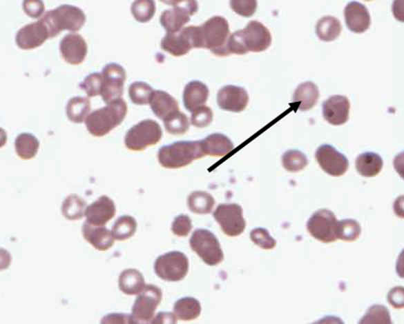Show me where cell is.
Returning a JSON list of instances; mask_svg holds the SVG:
<instances>
[{"label": "cell", "instance_id": "b9f144b4", "mask_svg": "<svg viewBox=\"0 0 404 324\" xmlns=\"http://www.w3.org/2000/svg\"><path fill=\"white\" fill-rule=\"evenodd\" d=\"M102 83H104V77L102 73H92L88 75L83 83H81L79 88H81L85 93L87 94L88 97H95V96L100 95L102 92Z\"/></svg>", "mask_w": 404, "mask_h": 324}, {"label": "cell", "instance_id": "f1b7e54d", "mask_svg": "<svg viewBox=\"0 0 404 324\" xmlns=\"http://www.w3.org/2000/svg\"><path fill=\"white\" fill-rule=\"evenodd\" d=\"M173 313L180 321H195L202 313V305H200V301L191 298V296L180 298L173 306Z\"/></svg>", "mask_w": 404, "mask_h": 324}, {"label": "cell", "instance_id": "2e32d148", "mask_svg": "<svg viewBox=\"0 0 404 324\" xmlns=\"http://www.w3.org/2000/svg\"><path fill=\"white\" fill-rule=\"evenodd\" d=\"M242 34L249 52L260 53L267 51L271 45V33L258 21H251L246 28L242 29Z\"/></svg>", "mask_w": 404, "mask_h": 324}, {"label": "cell", "instance_id": "ac0fdd59", "mask_svg": "<svg viewBox=\"0 0 404 324\" xmlns=\"http://www.w3.org/2000/svg\"><path fill=\"white\" fill-rule=\"evenodd\" d=\"M60 53L68 64H81L87 56V43L81 35L69 33L60 41Z\"/></svg>", "mask_w": 404, "mask_h": 324}, {"label": "cell", "instance_id": "6f0895ef", "mask_svg": "<svg viewBox=\"0 0 404 324\" xmlns=\"http://www.w3.org/2000/svg\"><path fill=\"white\" fill-rule=\"evenodd\" d=\"M365 1H372V0H365Z\"/></svg>", "mask_w": 404, "mask_h": 324}, {"label": "cell", "instance_id": "8992f818", "mask_svg": "<svg viewBox=\"0 0 404 324\" xmlns=\"http://www.w3.org/2000/svg\"><path fill=\"white\" fill-rule=\"evenodd\" d=\"M190 247L207 265H218L224 259L219 240L209 230L198 229L192 234Z\"/></svg>", "mask_w": 404, "mask_h": 324}, {"label": "cell", "instance_id": "484cf974", "mask_svg": "<svg viewBox=\"0 0 404 324\" xmlns=\"http://www.w3.org/2000/svg\"><path fill=\"white\" fill-rule=\"evenodd\" d=\"M150 105L155 116L161 120H164L169 114L180 110L175 98L164 91H154L151 97Z\"/></svg>", "mask_w": 404, "mask_h": 324}, {"label": "cell", "instance_id": "681fc988", "mask_svg": "<svg viewBox=\"0 0 404 324\" xmlns=\"http://www.w3.org/2000/svg\"><path fill=\"white\" fill-rule=\"evenodd\" d=\"M388 302L393 308L404 309V287L396 286L388 294Z\"/></svg>", "mask_w": 404, "mask_h": 324}, {"label": "cell", "instance_id": "f5cc1de1", "mask_svg": "<svg viewBox=\"0 0 404 324\" xmlns=\"http://www.w3.org/2000/svg\"><path fill=\"white\" fill-rule=\"evenodd\" d=\"M151 323H171L175 324L177 323V318H175V315L173 313L169 312H160L152 321Z\"/></svg>", "mask_w": 404, "mask_h": 324}, {"label": "cell", "instance_id": "52a82bcc", "mask_svg": "<svg viewBox=\"0 0 404 324\" xmlns=\"http://www.w3.org/2000/svg\"><path fill=\"white\" fill-rule=\"evenodd\" d=\"M162 129L153 120H144L129 129L125 136V145L133 152H142L155 145L162 138Z\"/></svg>", "mask_w": 404, "mask_h": 324}, {"label": "cell", "instance_id": "6da1fadb", "mask_svg": "<svg viewBox=\"0 0 404 324\" xmlns=\"http://www.w3.org/2000/svg\"><path fill=\"white\" fill-rule=\"evenodd\" d=\"M127 103L124 100H116L110 102L106 108H99L91 112L86 119V127L91 135L95 137H104L112 130L122 124L126 118Z\"/></svg>", "mask_w": 404, "mask_h": 324}, {"label": "cell", "instance_id": "11a10c76", "mask_svg": "<svg viewBox=\"0 0 404 324\" xmlns=\"http://www.w3.org/2000/svg\"><path fill=\"white\" fill-rule=\"evenodd\" d=\"M393 209H394L395 214L397 216L401 217V219H404V194L403 196H399L395 200Z\"/></svg>", "mask_w": 404, "mask_h": 324}, {"label": "cell", "instance_id": "74e56055", "mask_svg": "<svg viewBox=\"0 0 404 324\" xmlns=\"http://www.w3.org/2000/svg\"><path fill=\"white\" fill-rule=\"evenodd\" d=\"M360 234H361V225L355 219H343L337 223V239L353 242L359 238Z\"/></svg>", "mask_w": 404, "mask_h": 324}, {"label": "cell", "instance_id": "f35d334b", "mask_svg": "<svg viewBox=\"0 0 404 324\" xmlns=\"http://www.w3.org/2000/svg\"><path fill=\"white\" fill-rule=\"evenodd\" d=\"M156 12L154 0H135L131 6V14L140 23H148L152 20Z\"/></svg>", "mask_w": 404, "mask_h": 324}, {"label": "cell", "instance_id": "cb8c5ba5", "mask_svg": "<svg viewBox=\"0 0 404 324\" xmlns=\"http://www.w3.org/2000/svg\"><path fill=\"white\" fill-rule=\"evenodd\" d=\"M200 141L205 156L223 158L234 150L233 142L224 134H211Z\"/></svg>", "mask_w": 404, "mask_h": 324}, {"label": "cell", "instance_id": "4dcf8cb0", "mask_svg": "<svg viewBox=\"0 0 404 324\" xmlns=\"http://www.w3.org/2000/svg\"><path fill=\"white\" fill-rule=\"evenodd\" d=\"M39 141L32 134L22 133L15 140V150L19 158L31 160L39 152Z\"/></svg>", "mask_w": 404, "mask_h": 324}, {"label": "cell", "instance_id": "c3c4849f", "mask_svg": "<svg viewBox=\"0 0 404 324\" xmlns=\"http://www.w3.org/2000/svg\"><path fill=\"white\" fill-rule=\"evenodd\" d=\"M23 10L30 18L39 19L45 12V3L43 0H24Z\"/></svg>", "mask_w": 404, "mask_h": 324}, {"label": "cell", "instance_id": "9a60e30c", "mask_svg": "<svg viewBox=\"0 0 404 324\" xmlns=\"http://www.w3.org/2000/svg\"><path fill=\"white\" fill-rule=\"evenodd\" d=\"M217 101L221 110L226 112H242L248 106L249 94L244 88L225 85L218 92Z\"/></svg>", "mask_w": 404, "mask_h": 324}, {"label": "cell", "instance_id": "e575fe53", "mask_svg": "<svg viewBox=\"0 0 404 324\" xmlns=\"http://www.w3.org/2000/svg\"><path fill=\"white\" fill-rule=\"evenodd\" d=\"M137 223L135 217L124 215L119 217L113 225L112 233L117 241H125L135 236Z\"/></svg>", "mask_w": 404, "mask_h": 324}, {"label": "cell", "instance_id": "db71d44e", "mask_svg": "<svg viewBox=\"0 0 404 324\" xmlns=\"http://www.w3.org/2000/svg\"><path fill=\"white\" fill-rule=\"evenodd\" d=\"M393 165H394L395 171L398 173L399 176L404 179V152L395 156Z\"/></svg>", "mask_w": 404, "mask_h": 324}, {"label": "cell", "instance_id": "4316f807", "mask_svg": "<svg viewBox=\"0 0 404 324\" xmlns=\"http://www.w3.org/2000/svg\"><path fill=\"white\" fill-rule=\"evenodd\" d=\"M384 166V161L376 152H364L356 160V169L363 177H374L380 174Z\"/></svg>", "mask_w": 404, "mask_h": 324}, {"label": "cell", "instance_id": "4fadbf2b", "mask_svg": "<svg viewBox=\"0 0 404 324\" xmlns=\"http://www.w3.org/2000/svg\"><path fill=\"white\" fill-rule=\"evenodd\" d=\"M316 160L322 169L331 176H343L349 169L347 156L329 144L320 146L316 152Z\"/></svg>", "mask_w": 404, "mask_h": 324}, {"label": "cell", "instance_id": "ee69618b", "mask_svg": "<svg viewBox=\"0 0 404 324\" xmlns=\"http://www.w3.org/2000/svg\"><path fill=\"white\" fill-rule=\"evenodd\" d=\"M257 0H230V8L238 16L250 18L257 10Z\"/></svg>", "mask_w": 404, "mask_h": 324}, {"label": "cell", "instance_id": "3957f363", "mask_svg": "<svg viewBox=\"0 0 404 324\" xmlns=\"http://www.w3.org/2000/svg\"><path fill=\"white\" fill-rule=\"evenodd\" d=\"M50 31V39L59 35L62 31L77 32L85 25L86 14L79 8L69 4L58 6L50 10L41 19Z\"/></svg>", "mask_w": 404, "mask_h": 324}, {"label": "cell", "instance_id": "83f0119b", "mask_svg": "<svg viewBox=\"0 0 404 324\" xmlns=\"http://www.w3.org/2000/svg\"><path fill=\"white\" fill-rule=\"evenodd\" d=\"M144 275L138 270L127 269L119 277V288L127 296H136L144 290Z\"/></svg>", "mask_w": 404, "mask_h": 324}, {"label": "cell", "instance_id": "5bb4252c", "mask_svg": "<svg viewBox=\"0 0 404 324\" xmlns=\"http://www.w3.org/2000/svg\"><path fill=\"white\" fill-rule=\"evenodd\" d=\"M50 39L47 25L41 20L22 27L16 35V43L21 50L29 51L41 47Z\"/></svg>", "mask_w": 404, "mask_h": 324}, {"label": "cell", "instance_id": "ffe728a7", "mask_svg": "<svg viewBox=\"0 0 404 324\" xmlns=\"http://www.w3.org/2000/svg\"><path fill=\"white\" fill-rule=\"evenodd\" d=\"M345 20L347 28L352 32L364 33L369 29L372 19L367 8L357 1H352L345 6Z\"/></svg>", "mask_w": 404, "mask_h": 324}, {"label": "cell", "instance_id": "8fae6325", "mask_svg": "<svg viewBox=\"0 0 404 324\" xmlns=\"http://www.w3.org/2000/svg\"><path fill=\"white\" fill-rule=\"evenodd\" d=\"M337 221L336 214L328 209L316 211L307 221V231L315 239L323 243L336 241Z\"/></svg>", "mask_w": 404, "mask_h": 324}, {"label": "cell", "instance_id": "7402d4cb", "mask_svg": "<svg viewBox=\"0 0 404 324\" xmlns=\"http://www.w3.org/2000/svg\"><path fill=\"white\" fill-rule=\"evenodd\" d=\"M320 98L319 88L313 81L300 83L295 90L293 103L300 112H307L315 108Z\"/></svg>", "mask_w": 404, "mask_h": 324}, {"label": "cell", "instance_id": "9f6ffc18", "mask_svg": "<svg viewBox=\"0 0 404 324\" xmlns=\"http://www.w3.org/2000/svg\"><path fill=\"white\" fill-rule=\"evenodd\" d=\"M396 273L399 277L404 279V250L399 254L398 259H397Z\"/></svg>", "mask_w": 404, "mask_h": 324}, {"label": "cell", "instance_id": "30bf717a", "mask_svg": "<svg viewBox=\"0 0 404 324\" xmlns=\"http://www.w3.org/2000/svg\"><path fill=\"white\" fill-rule=\"evenodd\" d=\"M162 290L158 286L148 284L138 294L133 307V317L135 323H148L153 321L155 311L162 301Z\"/></svg>", "mask_w": 404, "mask_h": 324}, {"label": "cell", "instance_id": "277c9868", "mask_svg": "<svg viewBox=\"0 0 404 324\" xmlns=\"http://www.w3.org/2000/svg\"><path fill=\"white\" fill-rule=\"evenodd\" d=\"M202 49H207L219 57H227L228 39L230 37L229 23L224 17L215 16L200 26Z\"/></svg>", "mask_w": 404, "mask_h": 324}, {"label": "cell", "instance_id": "44dd1931", "mask_svg": "<svg viewBox=\"0 0 404 324\" xmlns=\"http://www.w3.org/2000/svg\"><path fill=\"white\" fill-rule=\"evenodd\" d=\"M84 238L88 243L91 244L95 250L106 252L114 245L115 238L112 232L104 227H95L86 221L81 229Z\"/></svg>", "mask_w": 404, "mask_h": 324}, {"label": "cell", "instance_id": "603a6c76", "mask_svg": "<svg viewBox=\"0 0 404 324\" xmlns=\"http://www.w3.org/2000/svg\"><path fill=\"white\" fill-rule=\"evenodd\" d=\"M209 91L206 85L200 81H190L184 90V105L188 112H195L204 105L209 99Z\"/></svg>", "mask_w": 404, "mask_h": 324}, {"label": "cell", "instance_id": "5b68a950", "mask_svg": "<svg viewBox=\"0 0 404 324\" xmlns=\"http://www.w3.org/2000/svg\"><path fill=\"white\" fill-rule=\"evenodd\" d=\"M161 49L175 57H181L192 49H202L200 26L185 27L177 33H167L161 41Z\"/></svg>", "mask_w": 404, "mask_h": 324}, {"label": "cell", "instance_id": "7c38bea8", "mask_svg": "<svg viewBox=\"0 0 404 324\" xmlns=\"http://www.w3.org/2000/svg\"><path fill=\"white\" fill-rule=\"evenodd\" d=\"M104 83H102V96L106 104L121 99L124 91L126 81V71L120 64L110 63L106 65L102 70Z\"/></svg>", "mask_w": 404, "mask_h": 324}, {"label": "cell", "instance_id": "d6a6232c", "mask_svg": "<svg viewBox=\"0 0 404 324\" xmlns=\"http://www.w3.org/2000/svg\"><path fill=\"white\" fill-rule=\"evenodd\" d=\"M188 208L195 214H209L215 206V199L206 192L196 191L188 196Z\"/></svg>", "mask_w": 404, "mask_h": 324}, {"label": "cell", "instance_id": "8d00e7d4", "mask_svg": "<svg viewBox=\"0 0 404 324\" xmlns=\"http://www.w3.org/2000/svg\"><path fill=\"white\" fill-rule=\"evenodd\" d=\"M282 167L289 172L302 171L309 164L307 156L296 150H287L282 156Z\"/></svg>", "mask_w": 404, "mask_h": 324}, {"label": "cell", "instance_id": "836d02e7", "mask_svg": "<svg viewBox=\"0 0 404 324\" xmlns=\"http://www.w3.org/2000/svg\"><path fill=\"white\" fill-rule=\"evenodd\" d=\"M87 204L77 194H69L62 204V214L68 221H79L86 215Z\"/></svg>", "mask_w": 404, "mask_h": 324}, {"label": "cell", "instance_id": "ba28073f", "mask_svg": "<svg viewBox=\"0 0 404 324\" xmlns=\"http://www.w3.org/2000/svg\"><path fill=\"white\" fill-rule=\"evenodd\" d=\"M154 270L156 275L164 281H182L189 272V259L183 252H167L156 259Z\"/></svg>", "mask_w": 404, "mask_h": 324}, {"label": "cell", "instance_id": "9c48e42d", "mask_svg": "<svg viewBox=\"0 0 404 324\" xmlns=\"http://www.w3.org/2000/svg\"><path fill=\"white\" fill-rule=\"evenodd\" d=\"M213 219L221 227L222 231L229 237H238L246 229L244 211L238 204H220L213 212Z\"/></svg>", "mask_w": 404, "mask_h": 324}, {"label": "cell", "instance_id": "60d3db41", "mask_svg": "<svg viewBox=\"0 0 404 324\" xmlns=\"http://www.w3.org/2000/svg\"><path fill=\"white\" fill-rule=\"evenodd\" d=\"M360 324H391L390 312L386 307L374 305L368 309L365 316L359 321Z\"/></svg>", "mask_w": 404, "mask_h": 324}, {"label": "cell", "instance_id": "7dc6e473", "mask_svg": "<svg viewBox=\"0 0 404 324\" xmlns=\"http://www.w3.org/2000/svg\"><path fill=\"white\" fill-rule=\"evenodd\" d=\"M192 221L188 215L180 214L171 225V232L177 237H187L192 231Z\"/></svg>", "mask_w": 404, "mask_h": 324}, {"label": "cell", "instance_id": "f546056e", "mask_svg": "<svg viewBox=\"0 0 404 324\" xmlns=\"http://www.w3.org/2000/svg\"><path fill=\"white\" fill-rule=\"evenodd\" d=\"M341 30H343L341 23L339 22L338 19L332 16H326L320 19L317 26H316V33H317L318 37L321 41H327V43L338 39Z\"/></svg>", "mask_w": 404, "mask_h": 324}, {"label": "cell", "instance_id": "d590c367", "mask_svg": "<svg viewBox=\"0 0 404 324\" xmlns=\"http://www.w3.org/2000/svg\"><path fill=\"white\" fill-rule=\"evenodd\" d=\"M165 129L171 135H184L189 130L190 122L188 117L183 112H173L163 120Z\"/></svg>", "mask_w": 404, "mask_h": 324}, {"label": "cell", "instance_id": "e0dca14e", "mask_svg": "<svg viewBox=\"0 0 404 324\" xmlns=\"http://www.w3.org/2000/svg\"><path fill=\"white\" fill-rule=\"evenodd\" d=\"M323 117L332 126H341L349 121L351 103L345 96H331L323 102Z\"/></svg>", "mask_w": 404, "mask_h": 324}, {"label": "cell", "instance_id": "f6af8a7d", "mask_svg": "<svg viewBox=\"0 0 404 324\" xmlns=\"http://www.w3.org/2000/svg\"><path fill=\"white\" fill-rule=\"evenodd\" d=\"M251 240L262 250H273L276 241L269 235V231L263 227H257L251 232Z\"/></svg>", "mask_w": 404, "mask_h": 324}, {"label": "cell", "instance_id": "7a4b0ae2", "mask_svg": "<svg viewBox=\"0 0 404 324\" xmlns=\"http://www.w3.org/2000/svg\"><path fill=\"white\" fill-rule=\"evenodd\" d=\"M204 156L202 141H177L162 146L158 152V161L164 168L179 169Z\"/></svg>", "mask_w": 404, "mask_h": 324}, {"label": "cell", "instance_id": "d4e9b609", "mask_svg": "<svg viewBox=\"0 0 404 324\" xmlns=\"http://www.w3.org/2000/svg\"><path fill=\"white\" fill-rule=\"evenodd\" d=\"M192 14L185 8L175 6L173 10H166L160 17V23L167 33H177L191 20Z\"/></svg>", "mask_w": 404, "mask_h": 324}, {"label": "cell", "instance_id": "bcb514c9", "mask_svg": "<svg viewBox=\"0 0 404 324\" xmlns=\"http://www.w3.org/2000/svg\"><path fill=\"white\" fill-rule=\"evenodd\" d=\"M213 110L209 106H202L198 108L195 112H192L191 124L198 128H205L209 127L213 122Z\"/></svg>", "mask_w": 404, "mask_h": 324}, {"label": "cell", "instance_id": "7bdbcfd3", "mask_svg": "<svg viewBox=\"0 0 404 324\" xmlns=\"http://www.w3.org/2000/svg\"><path fill=\"white\" fill-rule=\"evenodd\" d=\"M228 56L234 54V55H244L249 53L244 43V34L242 30L235 31L230 35L228 39L227 45H226Z\"/></svg>", "mask_w": 404, "mask_h": 324}, {"label": "cell", "instance_id": "f907efd6", "mask_svg": "<svg viewBox=\"0 0 404 324\" xmlns=\"http://www.w3.org/2000/svg\"><path fill=\"white\" fill-rule=\"evenodd\" d=\"M102 323H135L133 315L129 316L126 314H110L108 316L104 317Z\"/></svg>", "mask_w": 404, "mask_h": 324}, {"label": "cell", "instance_id": "ab89813d", "mask_svg": "<svg viewBox=\"0 0 404 324\" xmlns=\"http://www.w3.org/2000/svg\"><path fill=\"white\" fill-rule=\"evenodd\" d=\"M154 90L144 81H135L129 87V97L136 105H146L150 103Z\"/></svg>", "mask_w": 404, "mask_h": 324}, {"label": "cell", "instance_id": "816d5d0a", "mask_svg": "<svg viewBox=\"0 0 404 324\" xmlns=\"http://www.w3.org/2000/svg\"><path fill=\"white\" fill-rule=\"evenodd\" d=\"M392 12L398 22L404 23V0H394L392 4Z\"/></svg>", "mask_w": 404, "mask_h": 324}, {"label": "cell", "instance_id": "d6986e66", "mask_svg": "<svg viewBox=\"0 0 404 324\" xmlns=\"http://www.w3.org/2000/svg\"><path fill=\"white\" fill-rule=\"evenodd\" d=\"M116 205L108 196H102L86 209L87 221L95 227H104L116 214Z\"/></svg>", "mask_w": 404, "mask_h": 324}, {"label": "cell", "instance_id": "1f68e13d", "mask_svg": "<svg viewBox=\"0 0 404 324\" xmlns=\"http://www.w3.org/2000/svg\"><path fill=\"white\" fill-rule=\"evenodd\" d=\"M90 110H91V103L88 98H71L66 105L68 118L75 124H81L86 121L90 114Z\"/></svg>", "mask_w": 404, "mask_h": 324}]
</instances>
